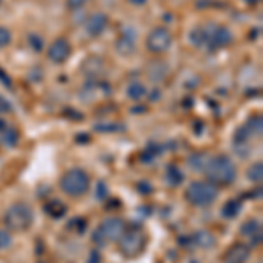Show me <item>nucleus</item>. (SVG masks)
<instances>
[{
    "instance_id": "obj_1",
    "label": "nucleus",
    "mask_w": 263,
    "mask_h": 263,
    "mask_svg": "<svg viewBox=\"0 0 263 263\" xmlns=\"http://www.w3.org/2000/svg\"><path fill=\"white\" fill-rule=\"evenodd\" d=\"M203 172H205L207 181L214 186H228L237 179V167L227 155H218L207 160Z\"/></svg>"
},
{
    "instance_id": "obj_2",
    "label": "nucleus",
    "mask_w": 263,
    "mask_h": 263,
    "mask_svg": "<svg viewBox=\"0 0 263 263\" xmlns=\"http://www.w3.org/2000/svg\"><path fill=\"white\" fill-rule=\"evenodd\" d=\"M4 223H6L7 230L12 232H25L32 227L33 223V211L28 203L16 202L12 203L9 209L4 214Z\"/></svg>"
},
{
    "instance_id": "obj_3",
    "label": "nucleus",
    "mask_w": 263,
    "mask_h": 263,
    "mask_svg": "<svg viewBox=\"0 0 263 263\" xmlns=\"http://www.w3.org/2000/svg\"><path fill=\"white\" fill-rule=\"evenodd\" d=\"M184 198L195 207H207L218 198V190L209 181H193L186 188Z\"/></svg>"
},
{
    "instance_id": "obj_4",
    "label": "nucleus",
    "mask_w": 263,
    "mask_h": 263,
    "mask_svg": "<svg viewBox=\"0 0 263 263\" xmlns=\"http://www.w3.org/2000/svg\"><path fill=\"white\" fill-rule=\"evenodd\" d=\"M60 188L69 197H81L90 188V176L83 168H70L62 176Z\"/></svg>"
},
{
    "instance_id": "obj_5",
    "label": "nucleus",
    "mask_w": 263,
    "mask_h": 263,
    "mask_svg": "<svg viewBox=\"0 0 263 263\" xmlns=\"http://www.w3.org/2000/svg\"><path fill=\"white\" fill-rule=\"evenodd\" d=\"M146 246V237L141 230H125V233L120 237V251L126 258H134L142 253Z\"/></svg>"
},
{
    "instance_id": "obj_6",
    "label": "nucleus",
    "mask_w": 263,
    "mask_h": 263,
    "mask_svg": "<svg viewBox=\"0 0 263 263\" xmlns=\"http://www.w3.org/2000/svg\"><path fill=\"white\" fill-rule=\"evenodd\" d=\"M172 44V33L163 27L153 28L146 37V48L151 53H165Z\"/></svg>"
},
{
    "instance_id": "obj_7",
    "label": "nucleus",
    "mask_w": 263,
    "mask_h": 263,
    "mask_svg": "<svg viewBox=\"0 0 263 263\" xmlns=\"http://www.w3.org/2000/svg\"><path fill=\"white\" fill-rule=\"evenodd\" d=\"M233 41L232 32L221 25H207V48L209 51L221 49Z\"/></svg>"
},
{
    "instance_id": "obj_8",
    "label": "nucleus",
    "mask_w": 263,
    "mask_h": 263,
    "mask_svg": "<svg viewBox=\"0 0 263 263\" xmlns=\"http://www.w3.org/2000/svg\"><path fill=\"white\" fill-rule=\"evenodd\" d=\"M97 230L100 232V235L104 237L105 240H120V237L125 233L126 227L121 218H116V216H114V218L104 219Z\"/></svg>"
},
{
    "instance_id": "obj_9",
    "label": "nucleus",
    "mask_w": 263,
    "mask_h": 263,
    "mask_svg": "<svg viewBox=\"0 0 263 263\" xmlns=\"http://www.w3.org/2000/svg\"><path fill=\"white\" fill-rule=\"evenodd\" d=\"M70 42L65 37H60V39H54L51 42V46L48 48V58L53 63H63L70 57Z\"/></svg>"
},
{
    "instance_id": "obj_10",
    "label": "nucleus",
    "mask_w": 263,
    "mask_h": 263,
    "mask_svg": "<svg viewBox=\"0 0 263 263\" xmlns=\"http://www.w3.org/2000/svg\"><path fill=\"white\" fill-rule=\"evenodd\" d=\"M251 254L249 246H246L242 242H235L224 253V263H244Z\"/></svg>"
},
{
    "instance_id": "obj_11",
    "label": "nucleus",
    "mask_w": 263,
    "mask_h": 263,
    "mask_svg": "<svg viewBox=\"0 0 263 263\" xmlns=\"http://www.w3.org/2000/svg\"><path fill=\"white\" fill-rule=\"evenodd\" d=\"M107 28V16L102 12H93L86 21V33L91 37H99Z\"/></svg>"
},
{
    "instance_id": "obj_12",
    "label": "nucleus",
    "mask_w": 263,
    "mask_h": 263,
    "mask_svg": "<svg viewBox=\"0 0 263 263\" xmlns=\"http://www.w3.org/2000/svg\"><path fill=\"white\" fill-rule=\"evenodd\" d=\"M116 49H118V53H121V54L134 53V49H135V32L132 33V35H128V30H123L120 39H118V42H116Z\"/></svg>"
},
{
    "instance_id": "obj_13",
    "label": "nucleus",
    "mask_w": 263,
    "mask_h": 263,
    "mask_svg": "<svg viewBox=\"0 0 263 263\" xmlns=\"http://www.w3.org/2000/svg\"><path fill=\"white\" fill-rule=\"evenodd\" d=\"M192 242L193 244H197L198 248H202V249H209V248H213L214 242H216V239H214V235L211 232H207V230H198V232H195L192 237Z\"/></svg>"
},
{
    "instance_id": "obj_14",
    "label": "nucleus",
    "mask_w": 263,
    "mask_h": 263,
    "mask_svg": "<svg viewBox=\"0 0 263 263\" xmlns=\"http://www.w3.org/2000/svg\"><path fill=\"white\" fill-rule=\"evenodd\" d=\"M44 213L51 216L53 219H58V218H63V216L67 214V205L60 200H49L44 203Z\"/></svg>"
},
{
    "instance_id": "obj_15",
    "label": "nucleus",
    "mask_w": 263,
    "mask_h": 263,
    "mask_svg": "<svg viewBox=\"0 0 263 263\" xmlns=\"http://www.w3.org/2000/svg\"><path fill=\"white\" fill-rule=\"evenodd\" d=\"M147 76L153 81H162V79L167 76V65L162 62H153L149 67H147Z\"/></svg>"
},
{
    "instance_id": "obj_16",
    "label": "nucleus",
    "mask_w": 263,
    "mask_h": 263,
    "mask_svg": "<svg viewBox=\"0 0 263 263\" xmlns=\"http://www.w3.org/2000/svg\"><path fill=\"white\" fill-rule=\"evenodd\" d=\"M240 209H242V203H240L239 200H228V202L223 205L221 214H223V218L233 219V218H237V216H239Z\"/></svg>"
},
{
    "instance_id": "obj_17",
    "label": "nucleus",
    "mask_w": 263,
    "mask_h": 263,
    "mask_svg": "<svg viewBox=\"0 0 263 263\" xmlns=\"http://www.w3.org/2000/svg\"><path fill=\"white\" fill-rule=\"evenodd\" d=\"M190 41H192V44L197 46V48L207 46V27H198V28H195V30H192Z\"/></svg>"
},
{
    "instance_id": "obj_18",
    "label": "nucleus",
    "mask_w": 263,
    "mask_h": 263,
    "mask_svg": "<svg viewBox=\"0 0 263 263\" xmlns=\"http://www.w3.org/2000/svg\"><path fill=\"white\" fill-rule=\"evenodd\" d=\"M162 153H163V147L160 146V144H147L146 149L142 151L141 158H142V162H144V163H151L153 160H155L156 156L162 155Z\"/></svg>"
},
{
    "instance_id": "obj_19",
    "label": "nucleus",
    "mask_w": 263,
    "mask_h": 263,
    "mask_svg": "<svg viewBox=\"0 0 263 263\" xmlns=\"http://www.w3.org/2000/svg\"><path fill=\"white\" fill-rule=\"evenodd\" d=\"M165 179H167V184L174 188V186L181 184L182 179H184V176H182V172L176 167V165H171V167L167 168V174H165Z\"/></svg>"
},
{
    "instance_id": "obj_20",
    "label": "nucleus",
    "mask_w": 263,
    "mask_h": 263,
    "mask_svg": "<svg viewBox=\"0 0 263 263\" xmlns=\"http://www.w3.org/2000/svg\"><path fill=\"white\" fill-rule=\"evenodd\" d=\"M258 232H261V224L258 223L256 219H248L244 224H240V235L253 237V235H256Z\"/></svg>"
},
{
    "instance_id": "obj_21",
    "label": "nucleus",
    "mask_w": 263,
    "mask_h": 263,
    "mask_svg": "<svg viewBox=\"0 0 263 263\" xmlns=\"http://www.w3.org/2000/svg\"><path fill=\"white\" fill-rule=\"evenodd\" d=\"M20 141V134L16 128H6L2 132V144L7 147H14Z\"/></svg>"
},
{
    "instance_id": "obj_22",
    "label": "nucleus",
    "mask_w": 263,
    "mask_h": 263,
    "mask_svg": "<svg viewBox=\"0 0 263 263\" xmlns=\"http://www.w3.org/2000/svg\"><path fill=\"white\" fill-rule=\"evenodd\" d=\"M244 128L249 132V135H261V130H263V121H261V118H260V116L249 118V121L246 123Z\"/></svg>"
},
{
    "instance_id": "obj_23",
    "label": "nucleus",
    "mask_w": 263,
    "mask_h": 263,
    "mask_svg": "<svg viewBox=\"0 0 263 263\" xmlns=\"http://www.w3.org/2000/svg\"><path fill=\"white\" fill-rule=\"evenodd\" d=\"M248 179L251 182H261L263 179V163L254 162L251 167L248 168Z\"/></svg>"
},
{
    "instance_id": "obj_24",
    "label": "nucleus",
    "mask_w": 263,
    "mask_h": 263,
    "mask_svg": "<svg viewBox=\"0 0 263 263\" xmlns=\"http://www.w3.org/2000/svg\"><path fill=\"white\" fill-rule=\"evenodd\" d=\"M146 86H144L142 83H132L128 86V90H126V95L130 97L132 100H139L142 99L144 95H146Z\"/></svg>"
},
{
    "instance_id": "obj_25",
    "label": "nucleus",
    "mask_w": 263,
    "mask_h": 263,
    "mask_svg": "<svg viewBox=\"0 0 263 263\" xmlns=\"http://www.w3.org/2000/svg\"><path fill=\"white\" fill-rule=\"evenodd\" d=\"M207 160H205V155L203 153H195V155H192L188 158V165L193 168V171H200V168L205 167Z\"/></svg>"
},
{
    "instance_id": "obj_26",
    "label": "nucleus",
    "mask_w": 263,
    "mask_h": 263,
    "mask_svg": "<svg viewBox=\"0 0 263 263\" xmlns=\"http://www.w3.org/2000/svg\"><path fill=\"white\" fill-rule=\"evenodd\" d=\"M95 130L97 132H104V134H116V132H121L125 130V126L120 125V123H99L95 125Z\"/></svg>"
},
{
    "instance_id": "obj_27",
    "label": "nucleus",
    "mask_w": 263,
    "mask_h": 263,
    "mask_svg": "<svg viewBox=\"0 0 263 263\" xmlns=\"http://www.w3.org/2000/svg\"><path fill=\"white\" fill-rule=\"evenodd\" d=\"M28 46H30V49H33L35 53H41L42 48H44V41H42V37L39 33H30L28 35Z\"/></svg>"
},
{
    "instance_id": "obj_28",
    "label": "nucleus",
    "mask_w": 263,
    "mask_h": 263,
    "mask_svg": "<svg viewBox=\"0 0 263 263\" xmlns=\"http://www.w3.org/2000/svg\"><path fill=\"white\" fill-rule=\"evenodd\" d=\"M12 244V235L9 230H0V249H6Z\"/></svg>"
},
{
    "instance_id": "obj_29",
    "label": "nucleus",
    "mask_w": 263,
    "mask_h": 263,
    "mask_svg": "<svg viewBox=\"0 0 263 263\" xmlns=\"http://www.w3.org/2000/svg\"><path fill=\"white\" fill-rule=\"evenodd\" d=\"M11 32L7 30L6 27H0V49L2 48H6V46H9L11 44Z\"/></svg>"
},
{
    "instance_id": "obj_30",
    "label": "nucleus",
    "mask_w": 263,
    "mask_h": 263,
    "mask_svg": "<svg viewBox=\"0 0 263 263\" xmlns=\"http://www.w3.org/2000/svg\"><path fill=\"white\" fill-rule=\"evenodd\" d=\"M105 197H107V186H105L104 182H99V186H97V198L104 200Z\"/></svg>"
},
{
    "instance_id": "obj_31",
    "label": "nucleus",
    "mask_w": 263,
    "mask_h": 263,
    "mask_svg": "<svg viewBox=\"0 0 263 263\" xmlns=\"http://www.w3.org/2000/svg\"><path fill=\"white\" fill-rule=\"evenodd\" d=\"M86 263H102V254L93 249V251H90V254H88Z\"/></svg>"
},
{
    "instance_id": "obj_32",
    "label": "nucleus",
    "mask_w": 263,
    "mask_h": 263,
    "mask_svg": "<svg viewBox=\"0 0 263 263\" xmlns=\"http://www.w3.org/2000/svg\"><path fill=\"white\" fill-rule=\"evenodd\" d=\"M0 83H2L6 88H12V81H11V78H9V76H7V72H6V70H2V69H0Z\"/></svg>"
},
{
    "instance_id": "obj_33",
    "label": "nucleus",
    "mask_w": 263,
    "mask_h": 263,
    "mask_svg": "<svg viewBox=\"0 0 263 263\" xmlns=\"http://www.w3.org/2000/svg\"><path fill=\"white\" fill-rule=\"evenodd\" d=\"M84 4H86V0H67L69 9H81Z\"/></svg>"
},
{
    "instance_id": "obj_34",
    "label": "nucleus",
    "mask_w": 263,
    "mask_h": 263,
    "mask_svg": "<svg viewBox=\"0 0 263 263\" xmlns=\"http://www.w3.org/2000/svg\"><path fill=\"white\" fill-rule=\"evenodd\" d=\"M70 227H76L79 233H83L84 228H86V223H84V219H74V221L70 223Z\"/></svg>"
},
{
    "instance_id": "obj_35",
    "label": "nucleus",
    "mask_w": 263,
    "mask_h": 263,
    "mask_svg": "<svg viewBox=\"0 0 263 263\" xmlns=\"http://www.w3.org/2000/svg\"><path fill=\"white\" fill-rule=\"evenodd\" d=\"M11 109H12V107H11L9 102L4 99V97H0V114H2V112H9Z\"/></svg>"
},
{
    "instance_id": "obj_36",
    "label": "nucleus",
    "mask_w": 263,
    "mask_h": 263,
    "mask_svg": "<svg viewBox=\"0 0 263 263\" xmlns=\"http://www.w3.org/2000/svg\"><path fill=\"white\" fill-rule=\"evenodd\" d=\"M93 242H95L97 246H105V242H107V240H105L104 237L100 235L99 230H95V233H93Z\"/></svg>"
},
{
    "instance_id": "obj_37",
    "label": "nucleus",
    "mask_w": 263,
    "mask_h": 263,
    "mask_svg": "<svg viewBox=\"0 0 263 263\" xmlns=\"http://www.w3.org/2000/svg\"><path fill=\"white\" fill-rule=\"evenodd\" d=\"M139 192L141 193H146V195H149L153 192V188H151V184H147V182H139Z\"/></svg>"
},
{
    "instance_id": "obj_38",
    "label": "nucleus",
    "mask_w": 263,
    "mask_h": 263,
    "mask_svg": "<svg viewBox=\"0 0 263 263\" xmlns=\"http://www.w3.org/2000/svg\"><path fill=\"white\" fill-rule=\"evenodd\" d=\"M251 244H253V246H260V244H261V232H258L256 235H253Z\"/></svg>"
},
{
    "instance_id": "obj_39",
    "label": "nucleus",
    "mask_w": 263,
    "mask_h": 263,
    "mask_svg": "<svg viewBox=\"0 0 263 263\" xmlns=\"http://www.w3.org/2000/svg\"><path fill=\"white\" fill-rule=\"evenodd\" d=\"M6 128H7V123L4 121V118H0V134H2V132L6 130Z\"/></svg>"
},
{
    "instance_id": "obj_40",
    "label": "nucleus",
    "mask_w": 263,
    "mask_h": 263,
    "mask_svg": "<svg viewBox=\"0 0 263 263\" xmlns=\"http://www.w3.org/2000/svg\"><path fill=\"white\" fill-rule=\"evenodd\" d=\"M132 4H135V6H142L144 2H146V0H130Z\"/></svg>"
},
{
    "instance_id": "obj_41",
    "label": "nucleus",
    "mask_w": 263,
    "mask_h": 263,
    "mask_svg": "<svg viewBox=\"0 0 263 263\" xmlns=\"http://www.w3.org/2000/svg\"><path fill=\"white\" fill-rule=\"evenodd\" d=\"M256 2H258V0H248L249 6H253V4H256Z\"/></svg>"
},
{
    "instance_id": "obj_42",
    "label": "nucleus",
    "mask_w": 263,
    "mask_h": 263,
    "mask_svg": "<svg viewBox=\"0 0 263 263\" xmlns=\"http://www.w3.org/2000/svg\"><path fill=\"white\" fill-rule=\"evenodd\" d=\"M190 263H198V261H190Z\"/></svg>"
}]
</instances>
